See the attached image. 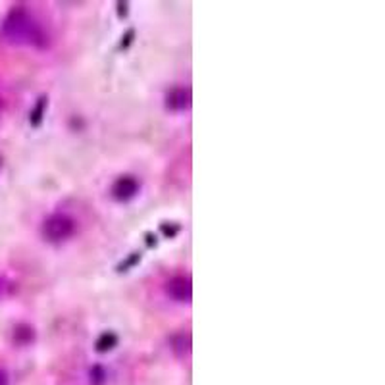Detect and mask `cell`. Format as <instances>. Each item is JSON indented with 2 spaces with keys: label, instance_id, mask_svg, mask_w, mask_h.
<instances>
[{
  "label": "cell",
  "instance_id": "cell-1",
  "mask_svg": "<svg viewBox=\"0 0 385 385\" xmlns=\"http://www.w3.org/2000/svg\"><path fill=\"white\" fill-rule=\"evenodd\" d=\"M2 33L10 43H16V45L45 46L46 43L45 31L33 19V16H29L21 8L8 14V18L2 24Z\"/></svg>",
  "mask_w": 385,
  "mask_h": 385
},
{
  "label": "cell",
  "instance_id": "cell-2",
  "mask_svg": "<svg viewBox=\"0 0 385 385\" xmlns=\"http://www.w3.org/2000/svg\"><path fill=\"white\" fill-rule=\"evenodd\" d=\"M76 231V224L66 214H54L43 224V235L48 243H62L70 239Z\"/></svg>",
  "mask_w": 385,
  "mask_h": 385
},
{
  "label": "cell",
  "instance_id": "cell-3",
  "mask_svg": "<svg viewBox=\"0 0 385 385\" xmlns=\"http://www.w3.org/2000/svg\"><path fill=\"white\" fill-rule=\"evenodd\" d=\"M137 192H139V181L133 175H122L112 187V197L120 202L131 200Z\"/></svg>",
  "mask_w": 385,
  "mask_h": 385
},
{
  "label": "cell",
  "instance_id": "cell-4",
  "mask_svg": "<svg viewBox=\"0 0 385 385\" xmlns=\"http://www.w3.org/2000/svg\"><path fill=\"white\" fill-rule=\"evenodd\" d=\"M168 295L172 297L173 301L178 302H189L191 301L192 295V289H191V282L183 276L172 277L170 282H168Z\"/></svg>",
  "mask_w": 385,
  "mask_h": 385
},
{
  "label": "cell",
  "instance_id": "cell-5",
  "mask_svg": "<svg viewBox=\"0 0 385 385\" xmlns=\"http://www.w3.org/2000/svg\"><path fill=\"white\" fill-rule=\"evenodd\" d=\"M189 91L185 89H173L170 95H168V106L172 110H185L189 106Z\"/></svg>",
  "mask_w": 385,
  "mask_h": 385
},
{
  "label": "cell",
  "instance_id": "cell-6",
  "mask_svg": "<svg viewBox=\"0 0 385 385\" xmlns=\"http://www.w3.org/2000/svg\"><path fill=\"white\" fill-rule=\"evenodd\" d=\"M0 385H8V374L4 370H0Z\"/></svg>",
  "mask_w": 385,
  "mask_h": 385
},
{
  "label": "cell",
  "instance_id": "cell-7",
  "mask_svg": "<svg viewBox=\"0 0 385 385\" xmlns=\"http://www.w3.org/2000/svg\"><path fill=\"white\" fill-rule=\"evenodd\" d=\"M0 289H2V282H0Z\"/></svg>",
  "mask_w": 385,
  "mask_h": 385
}]
</instances>
